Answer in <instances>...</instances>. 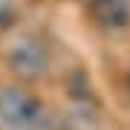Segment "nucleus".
Masks as SVG:
<instances>
[{
    "mask_svg": "<svg viewBox=\"0 0 130 130\" xmlns=\"http://www.w3.org/2000/svg\"><path fill=\"white\" fill-rule=\"evenodd\" d=\"M0 121L9 130H41L46 124L43 104L23 87H6L0 93Z\"/></svg>",
    "mask_w": 130,
    "mask_h": 130,
    "instance_id": "nucleus-1",
    "label": "nucleus"
},
{
    "mask_svg": "<svg viewBox=\"0 0 130 130\" xmlns=\"http://www.w3.org/2000/svg\"><path fill=\"white\" fill-rule=\"evenodd\" d=\"M9 61L12 72L20 75V78H43L49 70V52L43 46L38 38H23V41H18L14 46L9 49Z\"/></svg>",
    "mask_w": 130,
    "mask_h": 130,
    "instance_id": "nucleus-2",
    "label": "nucleus"
},
{
    "mask_svg": "<svg viewBox=\"0 0 130 130\" xmlns=\"http://www.w3.org/2000/svg\"><path fill=\"white\" fill-rule=\"evenodd\" d=\"M90 14L101 29L119 32L130 23V0H90Z\"/></svg>",
    "mask_w": 130,
    "mask_h": 130,
    "instance_id": "nucleus-3",
    "label": "nucleus"
},
{
    "mask_svg": "<svg viewBox=\"0 0 130 130\" xmlns=\"http://www.w3.org/2000/svg\"><path fill=\"white\" fill-rule=\"evenodd\" d=\"M64 130H98L95 113L93 110H84V107L72 110L70 116H67V121H64Z\"/></svg>",
    "mask_w": 130,
    "mask_h": 130,
    "instance_id": "nucleus-4",
    "label": "nucleus"
},
{
    "mask_svg": "<svg viewBox=\"0 0 130 130\" xmlns=\"http://www.w3.org/2000/svg\"><path fill=\"white\" fill-rule=\"evenodd\" d=\"M127 90H130V72H127Z\"/></svg>",
    "mask_w": 130,
    "mask_h": 130,
    "instance_id": "nucleus-5",
    "label": "nucleus"
}]
</instances>
